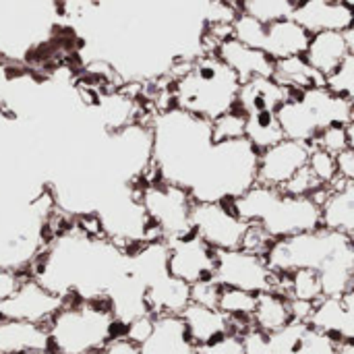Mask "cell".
<instances>
[{
    "label": "cell",
    "instance_id": "obj_21",
    "mask_svg": "<svg viewBox=\"0 0 354 354\" xmlns=\"http://www.w3.org/2000/svg\"><path fill=\"white\" fill-rule=\"evenodd\" d=\"M145 301L151 315H180L191 303V284L168 272L147 284Z\"/></svg>",
    "mask_w": 354,
    "mask_h": 354
},
{
    "label": "cell",
    "instance_id": "obj_23",
    "mask_svg": "<svg viewBox=\"0 0 354 354\" xmlns=\"http://www.w3.org/2000/svg\"><path fill=\"white\" fill-rule=\"evenodd\" d=\"M295 93L278 83L274 77H259L245 81L239 91V106L245 114L255 112H276Z\"/></svg>",
    "mask_w": 354,
    "mask_h": 354
},
{
    "label": "cell",
    "instance_id": "obj_3",
    "mask_svg": "<svg viewBox=\"0 0 354 354\" xmlns=\"http://www.w3.org/2000/svg\"><path fill=\"white\" fill-rule=\"evenodd\" d=\"M243 81L216 54H201L180 71L170 85V106L207 122L239 106Z\"/></svg>",
    "mask_w": 354,
    "mask_h": 354
},
{
    "label": "cell",
    "instance_id": "obj_8",
    "mask_svg": "<svg viewBox=\"0 0 354 354\" xmlns=\"http://www.w3.org/2000/svg\"><path fill=\"white\" fill-rule=\"evenodd\" d=\"M137 191L162 241H172L193 232L191 214L195 199L189 189L153 176L139 183Z\"/></svg>",
    "mask_w": 354,
    "mask_h": 354
},
{
    "label": "cell",
    "instance_id": "obj_4",
    "mask_svg": "<svg viewBox=\"0 0 354 354\" xmlns=\"http://www.w3.org/2000/svg\"><path fill=\"white\" fill-rule=\"evenodd\" d=\"M46 328L50 351L56 354H97L124 338V326L116 319L108 299H66Z\"/></svg>",
    "mask_w": 354,
    "mask_h": 354
},
{
    "label": "cell",
    "instance_id": "obj_18",
    "mask_svg": "<svg viewBox=\"0 0 354 354\" xmlns=\"http://www.w3.org/2000/svg\"><path fill=\"white\" fill-rule=\"evenodd\" d=\"M322 203V224L330 230L354 234V180H338L317 195Z\"/></svg>",
    "mask_w": 354,
    "mask_h": 354
},
{
    "label": "cell",
    "instance_id": "obj_30",
    "mask_svg": "<svg viewBox=\"0 0 354 354\" xmlns=\"http://www.w3.org/2000/svg\"><path fill=\"white\" fill-rule=\"evenodd\" d=\"M255 303H257V295H253V292H247L241 288H230V286H220L218 309L232 319L234 330L241 334L251 328Z\"/></svg>",
    "mask_w": 354,
    "mask_h": 354
},
{
    "label": "cell",
    "instance_id": "obj_10",
    "mask_svg": "<svg viewBox=\"0 0 354 354\" xmlns=\"http://www.w3.org/2000/svg\"><path fill=\"white\" fill-rule=\"evenodd\" d=\"M191 226L216 251L241 249L249 228L230 201H195Z\"/></svg>",
    "mask_w": 354,
    "mask_h": 354
},
{
    "label": "cell",
    "instance_id": "obj_27",
    "mask_svg": "<svg viewBox=\"0 0 354 354\" xmlns=\"http://www.w3.org/2000/svg\"><path fill=\"white\" fill-rule=\"evenodd\" d=\"M292 311H290V299L278 290H268L257 295L255 311L251 317V326L261 332H278L286 326H290Z\"/></svg>",
    "mask_w": 354,
    "mask_h": 354
},
{
    "label": "cell",
    "instance_id": "obj_19",
    "mask_svg": "<svg viewBox=\"0 0 354 354\" xmlns=\"http://www.w3.org/2000/svg\"><path fill=\"white\" fill-rule=\"evenodd\" d=\"M311 33L295 19H280L268 25L266 39H263V52L272 56L274 60H284L292 56H305L309 46Z\"/></svg>",
    "mask_w": 354,
    "mask_h": 354
},
{
    "label": "cell",
    "instance_id": "obj_47",
    "mask_svg": "<svg viewBox=\"0 0 354 354\" xmlns=\"http://www.w3.org/2000/svg\"><path fill=\"white\" fill-rule=\"evenodd\" d=\"M344 2H346V4H351V6L354 8V0H344Z\"/></svg>",
    "mask_w": 354,
    "mask_h": 354
},
{
    "label": "cell",
    "instance_id": "obj_40",
    "mask_svg": "<svg viewBox=\"0 0 354 354\" xmlns=\"http://www.w3.org/2000/svg\"><path fill=\"white\" fill-rule=\"evenodd\" d=\"M218 297H220V284L212 280H203L191 286V301L207 307H218Z\"/></svg>",
    "mask_w": 354,
    "mask_h": 354
},
{
    "label": "cell",
    "instance_id": "obj_20",
    "mask_svg": "<svg viewBox=\"0 0 354 354\" xmlns=\"http://www.w3.org/2000/svg\"><path fill=\"white\" fill-rule=\"evenodd\" d=\"M189 338L193 340L195 346H203L209 344L212 340L228 334V332H236L234 324L228 315H224L218 307H207V305H199V303H189V307L180 313Z\"/></svg>",
    "mask_w": 354,
    "mask_h": 354
},
{
    "label": "cell",
    "instance_id": "obj_17",
    "mask_svg": "<svg viewBox=\"0 0 354 354\" xmlns=\"http://www.w3.org/2000/svg\"><path fill=\"white\" fill-rule=\"evenodd\" d=\"M137 348L139 354H199L180 315H156L151 334Z\"/></svg>",
    "mask_w": 354,
    "mask_h": 354
},
{
    "label": "cell",
    "instance_id": "obj_29",
    "mask_svg": "<svg viewBox=\"0 0 354 354\" xmlns=\"http://www.w3.org/2000/svg\"><path fill=\"white\" fill-rule=\"evenodd\" d=\"M278 292L286 295L290 301H303L317 305L326 295L322 286V278L315 270H295L280 276Z\"/></svg>",
    "mask_w": 354,
    "mask_h": 354
},
{
    "label": "cell",
    "instance_id": "obj_12",
    "mask_svg": "<svg viewBox=\"0 0 354 354\" xmlns=\"http://www.w3.org/2000/svg\"><path fill=\"white\" fill-rule=\"evenodd\" d=\"M166 243H168V272L174 278L191 286L214 278L218 251L212 249L199 234L189 232L185 236Z\"/></svg>",
    "mask_w": 354,
    "mask_h": 354
},
{
    "label": "cell",
    "instance_id": "obj_45",
    "mask_svg": "<svg viewBox=\"0 0 354 354\" xmlns=\"http://www.w3.org/2000/svg\"><path fill=\"white\" fill-rule=\"evenodd\" d=\"M348 135H351V147L354 149V118L348 122Z\"/></svg>",
    "mask_w": 354,
    "mask_h": 354
},
{
    "label": "cell",
    "instance_id": "obj_13",
    "mask_svg": "<svg viewBox=\"0 0 354 354\" xmlns=\"http://www.w3.org/2000/svg\"><path fill=\"white\" fill-rule=\"evenodd\" d=\"M311 156V143L282 139L280 143L259 151L257 183L282 189L297 172H301Z\"/></svg>",
    "mask_w": 354,
    "mask_h": 354
},
{
    "label": "cell",
    "instance_id": "obj_32",
    "mask_svg": "<svg viewBox=\"0 0 354 354\" xmlns=\"http://www.w3.org/2000/svg\"><path fill=\"white\" fill-rule=\"evenodd\" d=\"M239 10L270 25L280 19H288L295 12V2L292 0H234Z\"/></svg>",
    "mask_w": 354,
    "mask_h": 354
},
{
    "label": "cell",
    "instance_id": "obj_44",
    "mask_svg": "<svg viewBox=\"0 0 354 354\" xmlns=\"http://www.w3.org/2000/svg\"><path fill=\"white\" fill-rule=\"evenodd\" d=\"M344 37H346V44H348L351 54H354V25L351 27V29H346V31H344Z\"/></svg>",
    "mask_w": 354,
    "mask_h": 354
},
{
    "label": "cell",
    "instance_id": "obj_24",
    "mask_svg": "<svg viewBox=\"0 0 354 354\" xmlns=\"http://www.w3.org/2000/svg\"><path fill=\"white\" fill-rule=\"evenodd\" d=\"M50 348L48 328L21 319H0V354H31Z\"/></svg>",
    "mask_w": 354,
    "mask_h": 354
},
{
    "label": "cell",
    "instance_id": "obj_31",
    "mask_svg": "<svg viewBox=\"0 0 354 354\" xmlns=\"http://www.w3.org/2000/svg\"><path fill=\"white\" fill-rule=\"evenodd\" d=\"M251 145L259 151L280 143L284 137L282 127L278 122L276 112H255L247 114V135H245Z\"/></svg>",
    "mask_w": 354,
    "mask_h": 354
},
{
    "label": "cell",
    "instance_id": "obj_11",
    "mask_svg": "<svg viewBox=\"0 0 354 354\" xmlns=\"http://www.w3.org/2000/svg\"><path fill=\"white\" fill-rule=\"evenodd\" d=\"M62 305V297L46 288L33 276L25 274L15 292L0 303V319H21L46 326Z\"/></svg>",
    "mask_w": 354,
    "mask_h": 354
},
{
    "label": "cell",
    "instance_id": "obj_22",
    "mask_svg": "<svg viewBox=\"0 0 354 354\" xmlns=\"http://www.w3.org/2000/svg\"><path fill=\"white\" fill-rule=\"evenodd\" d=\"M301 100L307 104L311 114L315 116L319 129L332 127V124H348L354 118V106L336 91H332L326 83L305 89L299 93Z\"/></svg>",
    "mask_w": 354,
    "mask_h": 354
},
{
    "label": "cell",
    "instance_id": "obj_7",
    "mask_svg": "<svg viewBox=\"0 0 354 354\" xmlns=\"http://www.w3.org/2000/svg\"><path fill=\"white\" fill-rule=\"evenodd\" d=\"M353 241L351 234L330 230L326 226L295 236L278 239L272 243L266 259L276 274H288L295 270H315L322 272L340 249Z\"/></svg>",
    "mask_w": 354,
    "mask_h": 354
},
{
    "label": "cell",
    "instance_id": "obj_35",
    "mask_svg": "<svg viewBox=\"0 0 354 354\" xmlns=\"http://www.w3.org/2000/svg\"><path fill=\"white\" fill-rule=\"evenodd\" d=\"M266 29H268L266 23H261V21H257V19H253V17H249L245 12H239V17L232 23V37H236L239 41L247 44V46L263 50Z\"/></svg>",
    "mask_w": 354,
    "mask_h": 354
},
{
    "label": "cell",
    "instance_id": "obj_42",
    "mask_svg": "<svg viewBox=\"0 0 354 354\" xmlns=\"http://www.w3.org/2000/svg\"><path fill=\"white\" fill-rule=\"evenodd\" d=\"M338 172L340 180H354V149L348 147L338 156Z\"/></svg>",
    "mask_w": 354,
    "mask_h": 354
},
{
    "label": "cell",
    "instance_id": "obj_41",
    "mask_svg": "<svg viewBox=\"0 0 354 354\" xmlns=\"http://www.w3.org/2000/svg\"><path fill=\"white\" fill-rule=\"evenodd\" d=\"M21 278H23V274H17V272L6 270V268L0 266V303L15 292V288L19 286Z\"/></svg>",
    "mask_w": 354,
    "mask_h": 354
},
{
    "label": "cell",
    "instance_id": "obj_46",
    "mask_svg": "<svg viewBox=\"0 0 354 354\" xmlns=\"http://www.w3.org/2000/svg\"><path fill=\"white\" fill-rule=\"evenodd\" d=\"M31 354H56L54 351H50V348H46V351H37V353H31Z\"/></svg>",
    "mask_w": 354,
    "mask_h": 354
},
{
    "label": "cell",
    "instance_id": "obj_2",
    "mask_svg": "<svg viewBox=\"0 0 354 354\" xmlns=\"http://www.w3.org/2000/svg\"><path fill=\"white\" fill-rule=\"evenodd\" d=\"M151 178H162L191 189L214 145L207 120L168 106L153 116Z\"/></svg>",
    "mask_w": 354,
    "mask_h": 354
},
{
    "label": "cell",
    "instance_id": "obj_39",
    "mask_svg": "<svg viewBox=\"0 0 354 354\" xmlns=\"http://www.w3.org/2000/svg\"><path fill=\"white\" fill-rule=\"evenodd\" d=\"M197 348H199V354H247L241 332H228V334L212 340L209 344H203Z\"/></svg>",
    "mask_w": 354,
    "mask_h": 354
},
{
    "label": "cell",
    "instance_id": "obj_25",
    "mask_svg": "<svg viewBox=\"0 0 354 354\" xmlns=\"http://www.w3.org/2000/svg\"><path fill=\"white\" fill-rule=\"evenodd\" d=\"M351 50L342 31H319L311 33L305 58L326 79L348 58Z\"/></svg>",
    "mask_w": 354,
    "mask_h": 354
},
{
    "label": "cell",
    "instance_id": "obj_5",
    "mask_svg": "<svg viewBox=\"0 0 354 354\" xmlns=\"http://www.w3.org/2000/svg\"><path fill=\"white\" fill-rule=\"evenodd\" d=\"M247 224H259L274 241L322 228V203L317 197L288 195L278 187L255 183L230 201Z\"/></svg>",
    "mask_w": 354,
    "mask_h": 354
},
{
    "label": "cell",
    "instance_id": "obj_38",
    "mask_svg": "<svg viewBox=\"0 0 354 354\" xmlns=\"http://www.w3.org/2000/svg\"><path fill=\"white\" fill-rule=\"evenodd\" d=\"M326 85L354 106V54H348V58L326 79Z\"/></svg>",
    "mask_w": 354,
    "mask_h": 354
},
{
    "label": "cell",
    "instance_id": "obj_28",
    "mask_svg": "<svg viewBox=\"0 0 354 354\" xmlns=\"http://www.w3.org/2000/svg\"><path fill=\"white\" fill-rule=\"evenodd\" d=\"M274 79L278 83H282L284 87H288L292 93H301L305 89L317 87L326 83V77L319 75L305 56H292V58H284V60H276L274 66Z\"/></svg>",
    "mask_w": 354,
    "mask_h": 354
},
{
    "label": "cell",
    "instance_id": "obj_15",
    "mask_svg": "<svg viewBox=\"0 0 354 354\" xmlns=\"http://www.w3.org/2000/svg\"><path fill=\"white\" fill-rule=\"evenodd\" d=\"M214 54L226 66H230L243 83L251 79H259V77H274L276 60L268 56L261 48L247 46L232 35L222 39L216 46Z\"/></svg>",
    "mask_w": 354,
    "mask_h": 354
},
{
    "label": "cell",
    "instance_id": "obj_37",
    "mask_svg": "<svg viewBox=\"0 0 354 354\" xmlns=\"http://www.w3.org/2000/svg\"><path fill=\"white\" fill-rule=\"evenodd\" d=\"M311 145H317L334 156H340L344 149L351 147V135H348V124H332L319 131L315 141Z\"/></svg>",
    "mask_w": 354,
    "mask_h": 354
},
{
    "label": "cell",
    "instance_id": "obj_43",
    "mask_svg": "<svg viewBox=\"0 0 354 354\" xmlns=\"http://www.w3.org/2000/svg\"><path fill=\"white\" fill-rule=\"evenodd\" d=\"M338 354H354V340H338Z\"/></svg>",
    "mask_w": 354,
    "mask_h": 354
},
{
    "label": "cell",
    "instance_id": "obj_16",
    "mask_svg": "<svg viewBox=\"0 0 354 354\" xmlns=\"http://www.w3.org/2000/svg\"><path fill=\"white\" fill-rule=\"evenodd\" d=\"M309 326L336 340H354V286L340 297H324L315 305Z\"/></svg>",
    "mask_w": 354,
    "mask_h": 354
},
{
    "label": "cell",
    "instance_id": "obj_6",
    "mask_svg": "<svg viewBox=\"0 0 354 354\" xmlns=\"http://www.w3.org/2000/svg\"><path fill=\"white\" fill-rule=\"evenodd\" d=\"M259 149L249 139L214 143L189 189L195 201H232L257 183Z\"/></svg>",
    "mask_w": 354,
    "mask_h": 354
},
{
    "label": "cell",
    "instance_id": "obj_9",
    "mask_svg": "<svg viewBox=\"0 0 354 354\" xmlns=\"http://www.w3.org/2000/svg\"><path fill=\"white\" fill-rule=\"evenodd\" d=\"M214 280L220 286L261 295L268 290H278L280 274L270 268L266 255L251 253L247 249H228L218 251Z\"/></svg>",
    "mask_w": 354,
    "mask_h": 354
},
{
    "label": "cell",
    "instance_id": "obj_34",
    "mask_svg": "<svg viewBox=\"0 0 354 354\" xmlns=\"http://www.w3.org/2000/svg\"><path fill=\"white\" fill-rule=\"evenodd\" d=\"M307 168L313 172V176L319 180V185L324 189H330L340 180L338 156H334V153H330V151H326V149H322L317 145H311V156H309Z\"/></svg>",
    "mask_w": 354,
    "mask_h": 354
},
{
    "label": "cell",
    "instance_id": "obj_1",
    "mask_svg": "<svg viewBox=\"0 0 354 354\" xmlns=\"http://www.w3.org/2000/svg\"><path fill=\"white\" fill-rule=\"evenodd\" d=\"M129 270V251L104 234L89 232L75 218L48 241L29 276L66 299H106Z\"/></svg>",
    "mask_w": 354,
    "mask_h": 354
},
{
    "label": "cell",
    "instance_id": "obj_48",
    "mask_svg": "<svg viewBox=\"0 0 354 354\" xmlns=\"http://www.w3.org/2000/svg\"><path fill=\"white\" fill-rule=\"evenodd\" d=\"M353 241H354V234H353Z\"/></svg>",
    "mask_w": 354,
    "mask_h": 354
},
{
    "label": "cell",
    "instance_id": "obj_33",
    "mask_svg": "<svg viewBox=\"0 0 354 354\" xmlns=\"http://www.w3.org/2000/svg\"><path fill=\"white\" fill-rule=\"evenodd\" d=\"M209 127H212V139H214V143L243 139L247 135V114L241 108H234V110L218 116L216 120H212Z\"/></svg>",
    "mask_w": 354,
    "mask_h": 354
},
{
    "label": "cell",
    "instance_id": "obj_14",
    "mask_svg": "<svg viewBox=\"0 0 354 354\" xmlns=\"http://www.w3.org/2000/svg\"><path fill=\"white\" fill-rule=\"evenodd\" d=\"M292 17L309 31H346L354 25V8L344 0H301Z\"/></svg>",
    "mask_w": 354,
    "mask_h": 354
},
{
    "label": "cell",
    "instance_id": "obj_26",
    "mask_svg": "<svg viewBox=\"0 0 354 354\" xmlns=\"http://www.w3.org/2000/svg\"><path fill=\"white\" fill-rule=\"evenodd\" d=\"M307 324L292 322L278 332H261L253 326L243 332L247 354H295V348L305 334Z\"/></svg>",
    "mask_w": 354,
    "mask_h": 354
},
{
    "label": "cell",
    "instance_id": "obj_36",
    "mask_svg": "<svg viewBox=\"0 0 354 354\" xmlns=\"http://www.w3.org/2000/svg\"><path fill=\"white\" fill-rule=\"evenodd\" d=\"M295 354H338V340L322 330L307 326L295 348Z\"/></svg>",
    "mask_w": 354,
    "mask_h": 354
}]
</instances>
